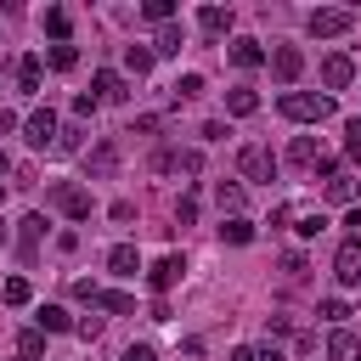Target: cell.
I'll use <instances>...</instances> for the list:
<instances>
[{
	"mask_svg": "<svg viewBox=\"0 0 361 361\" xmlns=\"http://www.w3.org/2000/svg\"><path fill=\"white\" fill-rule=\"evenodd\" d=\"M276 107H282L293 124H322V118L333 113V96H316V90H288Z\"/></svg>",
	"mask_w": 361,
	"mask_h": 361,
	"instance_id": "cell-1",
	"label": "cell"
},
{
	"mask_svg": "<svg viewBox=\"0 0 361 361\" xmlns=\"http://www.w3.org/2000/svg\"><path fill=\"white\" fill-rule=\"evenodd\" d=\"M355 28V11L350 6H322V11H310V34L316 39H338V34H350Z\"/></svg>",
	"mask_w": 361,
	"mask_h": 361,
	"instance_id": "cell-2",
	"label": "cell"
},
{
	"mask_svg": "<svg viewBox=\"0 0 361 361\" xmlns=\"http://www.w3.org/2000/svg\"><path fill=\"white\" fill-rule=\"evenodd\" d=\"M237 169H243V180H271V175H276V152H271L265 141H248V147L237 152Z\"/></svg>",
	"mask_w": 361,
	"mask_h": 361,
	"instance_id": "cell-3",
	"label": "cell"
},
{
	"mask_svg": "<svg viewBox=\"0 0 361 361\" xmlns=\"http://www.w3.org/2000/svg\"><path fill=\"white\" fill-rule=\"evenodd\" d=\"M51 203H56L68 220H90V192H85L79 180H56V186H51Z\"/></svg>",
	"mask_w": 361,
	"mask_h": 361,
	"instance_id": "cell-4",
	"label": "cell"
},
{
	"mask_svg": "<svg viewBox=\"0 0 361 361\" xmlns=\"http://www.w3.org/2000/svg\"><path fill=\"white\" fill-rule=\"evenodd\" d=\"M333 276L344 288H361V237H344L338 254H333Z\"/></svg>",
	"mask_w": 361,
	"mask_h": 361,
	"instance_id": "cell-5",
	"label": "cell"
},
{
	"mask_svg": "<svg viewBox=\"0 0 361 361\" xmlns=\"http://www.w3.org/2000/svg\"><path fill=\"white\" fill-rule=\"evenodd\" d=\"M265 62H271V73H276L282 85H293V79L305 73V51H299V45H276V51H271Z\"/></svg>",
	"mask_w": 361,
	"mask_h": 361,
	"instance_id": "cell-6",
	"label": "cell"
},
{
	"mask_svg": "<svg viewBox=\"0 0 361 361\" xmlns=\"http://www.w3.org/2000/svg\"><path fill=\"white\" fill-rule=\"evenodd\" d=\"M23 130H28V147H56V113L51 107H34L23 118Z\"/></svg>",
	"mask_w": 361,
	"mask_h": 361,
	"instance_id": "cell-7",
	"label": "cell"
},
{
	"mask_svg": "<svg viewBox=\"0 0 361 361\" xmlns=\"http://www.w3.org/2000/svg\"><path fill=\"white\" fill-rule=\"evenodd\" d=\"M180 276H186V259H180V254H164V259H152V271H147L152 293H169V288H175Z\"/></svg>",
	"mask_w": 361,
	"mask_h": 361,
	"instance_id": "cell-8",
	"label": "cell"
},
{
	"mask_svg": "<svg viewBox=\"0 0 361 361\" xmlns=\"http://www.w3.org/2000/svg\"><path fill=\"white\" fill-rule=\"evenodd\" d=\"M158 169H169V175H197V169H203V152H197V147H169V152H158Z\"/></svg>",
	"mask_w": 361,
	"mask_h": 361,
	"instance_id": "cell-9",
	"label": "cell"
},
{
	"mask_svg": "<svg viewBox=\"0 0 361 361\" xmlns=\"http://www.w3.org/2000/svg\"><path fill=\"white\" fill-rule=\"evenodd\" d=\"M288 226H293L299 237H316V231H327V214H322L316 203H288Z\"/></svg>",
	"mask_w": 361,
	"mask_h": 361,
	"instance_id": "cell-10",
	"label": "cell"
},
{
	"mask_svg": "<svg viewBox=\"0 0 361 361\" xmlns=\"http://www.w3.org/2000/svg\"><path fill=\"white\" fill-rule=\"evenodd\" d=\"M85 164H90V180H107V175L118 169V141H96V147L85 152Z\"/></svg>",
	"mask_w": 361,
	"mask_h": 361,
	"instance_id": "cell-11",
	"label": "cell"
},
{
	"mask_svg": "<svg viewBox=\"0 0 361 361\" xmlns=\"http://www.w3.org/2000/svg\"><path fill=\"white\" fill-rule=\"evenodd\" d=\"M350 79H355V62H350L344 51H333V56L322 62V85H327V90H344Z\"/></svg>",
	"mask_w": 361,
	"mask_h": 361,
	"instance_id": "cell-12",
	"label": "cell"
},
{
	"mask_svg": "<svg viewBox=\"0 0 361 361\" xmlns=\"http://www.w3.org/2000/svg\"><path fill=\"white\" fill-rule=\"evenodd\" d=\"M327 361H361V338L350 327H333L327 333Z\"/></svg>",
	"mask_w": 361,
	"mask_h": 361,
	"instance_id": "cell-13",
	"label": "cell"
},
{
	"mask_svg": "<svg viewBox=\"0 0 361 361\" xmlns=\"http://www.w3.org/2000/svg\"><path fill=\"white\" fill-rule=\"evenodd\" d=\"M90 96H96V102H124V96H130V85H124L113 68H102V73L90 79Z\"/></svg>",
	"mask_w": 361,
	"mask_h": 361,
	"instance_id": "cell-14",
	"label": "cell"
},
{
	"mask_svg": "<svg viewBox=\"0 0 361 361\" xmlns=\"http://www.w3.org/2000/svg\"><path fill=\"white\" fill-rule=\"evenodd\" d=\"M107 271H113V276H135V271H141L135 243H113V248H107Z\"/></svg>",
	"mask_w": 361,
	"mask_h": 361,
	"instance_id": "cell-15",
	"label": "cell"
},
{
	"mask_svg": "<svg viewBox=\"0 0 361 361\" xmlns=\"http://www.w3.org/2000/svg\"><path fill=\"white\" fill-rule=\"evenodd\" d=\"M180 45H186V28H180V23H158L152 56H180Z\"/></svg>",
	"mask_w": 361,
	"mask_h": 361,
	"instance_id": "cell-16",
	"label": "cell"
},
{
	"mask_svg": "<svg viewBox=\"0 0 361 361\" xmlns=\"http://www.w3.org/2000/svg\"><path fill=\"white\" fill-rule=\"evenodd\" d=\"M231 23H237L231 6H203V11H197V28H203V34H231Z\"/></svg>",
	"mask_w": 361,
	"mask_h": 361,
	"instance_id": "cell-17",
	"label": "cell"
},
{
	"mask_svg": "<svg viewBox=\"0 0 361 361\" xmlns=\"http://www.w3.org/2000/svg\"><path fill=\"white\" fill-rule=\"evenodd\" d=\"M226 113H231V118H248V113H259V90H248V85L226 90Z\"/></svg>",
	"mask_w": 361,
	"mask_h": 361,
	"instance_id": "cell-18",
	"label": "cell"
},
{
	"mask_svg": "<svg viewBox=\"0 0 361 361\" xmlns=\"http://www.w3.org/2000/svg\"><path fill=\"white\" fill-rule=\"evenodd\" d=\"M226 56H231L237 68H259V62H265V51H259V39H248V34H243V39H231V51H226Z\"/></svg>",
	"mask_w": 361,
	"mask_h": 361,
	"instance_id": "cell-19",
	"label": "cell"
},
{
	"mask_svg": "<svg viewBox=\"0 0 361 361\" xmlns=\"http://www.w3.org/2000/svg\"><path fill=\"white\" fill-rule=\"evenodd\" d=\"M214 203H220V214H243V203H248V192H243L237 180H220V186H214Z\"/></svg>",
	"mask_w": 361,
	"mask_h": 361,
	"instance_id": "cell-20",
	"label": "cell"
},
{
	"mask_svg": "<svg viewBox=\"0 0 361 361\" xmlns=\"http://www.w3.org/2000/svg\"><path fill=\"white\" fill-rule=\"evenodd\" d=\"M39 23H45V34H51L56 45H68V28H73V17H68L62 6H45V17H39Z\"/></svg>",
	"mask_w": 361,
	"mask_h": 361,
	"instance_id": "cell-21",
	"label": "cell"
},
{
	"mask_svg": "<svg viewBox=\"0 0 361 361\" xmlns=\"http://www.w3.org/2000/svg\"><path fill=\"white\" fill-rule=\"evenodd\" d=\"M17 90H23V96H34V90H39V56H34V51H28V56H17Z\"/></svg>",
	"mask_w": 361,
	"mask_h": 361,
	"instance_id": "cell-22",
	"label": "cell"
},
{
	"mask_svg": "<svg viewBox=\"0 0 361 361\" xmlns=\"http://www.w3.org/2000/svg\"><path fill=\"white\" fill-rule=\"evenodd\" d=\"M17 226H23V259H34V248H39V237H45V214H23Z\"/></svg>",
	"mask_w": 361,
	"mask_h": 361,
	"instance_id": "cell-23",
	"label": "cell"
},
{
	"mask_svg": "<svg viewBox=\"0 0 361 361\" xmlns=\"http://www.w3.org/2000/svg\"><path fill=\"white\" fill-rule=\"evenodd\" d=\"M316 158H322V152H316V141H310V135H293V147H288V164H299V169H316Z\"/></svg>",
	"mask_w": 361,
	"mask_h": 361,
	"instance_id": "cell-24",
	"label": "cell"
},
{
	"mask_svg": "<svg viewBox=\"0 0 361 361\" xmlns=\"http://www.w3.org/2000/svg\"><path fill=\"white\" fill-rule=\"evenodd\" d=\"M220 243H237L243 248V243H254V226L243 214H231V220H220Z\"/></svg>",
	"mask_w": 361,
	"mask_h": 361,
	"instance_id": "cell-25",
	"label": "cell"
},
{
	"mask_svg": "<svg viewBox=\"0 0 361 361\" xmlns=\"http://www.w3.org/2000/svg\"><path fill=\"white\" fill-rule=\"evenodd\" d=\"M68 327H73V316L62 305H39V333H68Z\"/></svg>",
	"mask_w": 361,
	"mask_h": 361,
	"instance_id": "cell-26",
	"label": "cell"
},
{
	"mask_svg": "<svg viewBox=\"0 0 361 361\" xmlns=\"http://www.w3.org/2000/svg\"><path fill=\"white\" fill-rule=\"evenodd\" d=\"M17 355H23V361H39V355H45V333H39V327L17 333Z\"/></svg>",
	"mask_w": 361,
	"mask_h": 361,
	"instance_id": "cell-27",
	"label": "cell"
},
{
	"mask_svg": "<svg viewBox=\"0 0 361 361\" xmlns=\"http://www.w3.org/2000/svg\"><path fill=\"white\" fill-rule=\"evenodd\" d=\"M350 197H355V175H344V169H338V175L327 180V203H350Z\"/></svg>",
	"mask_w": 361,
	"mask_h": 361,
	"instance_id": "cell-28",
	"label": "cell"
},
{
	"mask_svg": "<svg viewBox=\"0 0 361 361\" xmlns=\"http://www.w3.org/2000/svg\"><path fill=\"white\" fill-rule=\"evenodd\" d=\"M96 310H113V316H135V299H130V293H107V288H102Z\"/></svg>",
	"mask_w": 361,
	"mask_h": 361,
	"instance_id": "cell-29",
	"label": "cell"
},
{
	"mask_svg": "<svg viewBox=\"0 0 361 361\" xmlns=\"http://www.w3.org/2000/svg\"><path fill=\"white\" fill-rule=\"evenodd\" d=\"M45 62H51L56 73H68V68H79V51H73V45H51V51H45Z\"/></svg>",
	"mask_w": 361,
	"mask_h": 361,
	"instance_id": "cell-30",
	"label": "cell"
},
{
	"mask_svg": "<svg viewBox=\"0 0 361 361\" xmlns=\"http://www.w3.org/2000/svg\"><path fill=\"white\" fill-rule=\"evenodd\" d=\"M124 68L130 73H147L152 68V45H124Z\"/></svg>",
	"mask_w": 361,
	"mask_h": 361,
	"instance_id": "cell-31",
	"label": "cell"
},
{
	"mask_svg": "<svg viewBox=\"0 0 361 361\" xmlns=\"http://www.w3.org/2000/svg\"><path fill=\"white\" fill-rule=\"evenodd\" d=\"M0 299H6V305H28V299H34V288H28V276H11V282L0 288Z\"/></svg>",
	"mask_w": 361,
	"mask_h": 361,
	"instance_id": "cell-32",
	"label": "cell"
},
{
	"mask_svg": "<svg viewBox=\"0 0 361 361\" xmlns=\"http://www.w3.org/2000/svg\"><path fill=\"white\" fill-rule=\"evenodd\" d=\"M141 17H147V23H175V0H147Z\"/></svg>",
	"mask_w": 361,
	"mask_h": 361,
	"instance_id": "cell-33",
	"label": "cell"
},
{
	"mask_svg": "<svg viewBox=\"0 0 361 361\" xmlns=\"http://www.w3.org/2000/svg\"><path fill=\"white\" fill-rule=\"evenodd\" d=\"M175 96H180V102L203 96V73H180V79H175Z\"/></svg>",
	"mask_w": 361,
	"mask_h": 361,
	"instance_id": "cell-34",
	"label": "cell"
},
{
	"mask_svg": "<svg viewBox=\"0 0 361 361\" xmlns=\"http://www.w3.org/2000/svg\"><path fill=\"white\" fill-rule=\"evenodd\" d=\"M175 220H180V226H192V220H197V192H180V203H175Z\"/></svg>",
	"mask_w": 361,
	"mask_h": 361,
	"instance_id": "cell-35",
	"label": "cell"
},
{
	"mask_svg": "<svg viewBox=\"0 0 361 361\" xmlns=\"http://www.w3.org/2000/svg\"><path fill=\"white\" fill-rule=\"evenodd\" d=\"M344 152L361 164V118H350V124H344Z\"/></svg>",
	"mask_w": 361,
	"mask_h": 361,
	"instance_id": "cell-36",
	"label": "cell"
},
{
	"mask_svg": "<svg viewBox=\"0 0 361 361\" xmlns=\"http://www.w3.org/2000/svg\"><path fill=\"white\" fill-rule=\"evenodd\" d=\"M73 299H85V305H90V310H96V299H102V288H96V282H90V276H79V282H73Z\"/></svg>",
	"mask_w": 361,
	"mask_h": 361,
	"instance_id": "cell-37",
	"label": "cell"
},
{
	"mask_svg": "<svg viewBox=\"0 0 361 361\" xmlns=\"http://www.w3.org/2000/svg\"><path fill=\"white\" fill-rule=\"evenodd\" d=\"M316 316H327V322H344V316H350V305H344V299H322V305H316Z\"/></svg>",
	"mask_w": 361,
	"mask_h": 361,
	"instance_id": "cell-38",
	"label": "cell"
},
{
	"mask_svg": "<svg viewBox=\"0 0 361 361\" xmlns=\"http://www.w3.org/2000/svg\"><path fill=\"white\" fill-rule=\"evenodd\" d=\"M73 333H79V338H90V344H96V338H102V316H79V322H73Z\"/></svg>",
	"mask_w": 361,
	"mask_h": 361,
	"instance_id": "cell-39",
	"label": "cell"
},
{
	"mask_svg": "<svg viewBox=\"0 0 361 361\" xmlns=\"http://www.w3.org/2000/svg\"><path fill=\"white\" fill-rule=\"evenodd\" d=\"M96 107H102V102H96V96H90V90H79V96H73V113H79V118H90V113H96Z\"/></svg>",
	"mask_w": 361,
	"mask_h": 361,
	"instance_id": "cell-40",
	"label": "cell"
},
{
	"mask_svg": "<svg viewBox=\"0 0 361 361\" xmlns=\"http://www.w3.org/2000/svg\"><path fill=\"white\" fill-rule=\"evenodd\" d=\"M79 135L85 130H56V152H79Z\"/></svg>",
	"mask_w": 361,
	"mask_h": 361,
	"instance_id": "cell-41",
	"label": "cell"
},
{
	"mask_svg": "<svg viewBox=\"0 0 361 361\" xmlns=\"http://www.w3.org/2000/svg\"><path fill=\"white\" fill-rule=\"evenodd\" d=\"M158 124H164V118H158V113H141V118H135V130H130V135H152V130H158Z\"/></svg>",
	"mask_w": 361,
	"mask_h": 361,
	"instance_id": "cell-42",
	"label": "cell"
},
{
	"mask_svg": "<svg viewBox=\"0 0 361 361\" xmlns=\"http://www.w3.org/2000/svg\"><path fill=\"white\" fill-rule=\"evenodd\" d=\"M107 214H113V220H118V226H130V220H135V203H124V197H118V203H113V209H107Z\"/></svg>",
	"mask_w": 361,
	"mask_h": 361,
	"instance_id": "cell-43",
	"label": "cell"
},
{
	"mask_svg": "<svg viewBox=\"0 0 361 361\" xmlns=\"http://www.w3.org/2000/svg\"><path fill=\"white\" fill-rule=\"evenodd\" d=\"M282 271L299 282V276H305V254H282Z\"/></svg>",
	"mask_w": 361,
	"mask_h": 361,
	"instance_id": "cell-44",
	"label": "cell"
},
{
	"mask_svg": "<svg viewBox=\"0 0 361 361\" xmlns=\"http://www.w3.org/2000/svg\"><path fill=\"white\" fill-rule=\"evenodd\" d=\"M124 361H158V350H152V344H130V350H124Z\"/></svg>",
	"mask_w": 361,
	"mask_h": 361,
	"instance_id": "cell-45",
	"label": "cell"
},
{
	"mask_svg": "<svg viewBox=\"0 0 361 361\" xmlns=\"http://www.w3.org/2000/svg\"><path fill=\"white\" fill-rule=\"evenodd\" d=\"M254 361H282V350H276V344H271V338H265V344H259V350H254Z\"/></svg>",
	"mask_w": 361,
	"mask_h": 361,
	"instance_id": "cell-46",
	"label": "cell"
},
{
	"mask_svg": "<svg viewBox=\"0 0 361 361\" xmlns=\"http://www.w3.org/2000/svg\"><path fill=\"white\" fill-rule=\"evenodd\" d=\"M11 130H17V113H11V107H0V135H11Z\"/></svg>",
	"mask_w": 361,
	"mask_h": 361,
	"instance_id": "cell-47",
	"label": "cell"
},
{
	"mask_svg": "<svg viewBox=\"0 0 361 361\" xmlns=\"http://www.w3.org/2000/svg\"><path fill=\"white\" fill-rule=\"evenodd\" d=\"M231 361H254V344H237V350H231Z\"/></svg>",
	"mask_w": 361,
	"mask_h": 361,
	"instance_id": "cell-48",
	"label": "cell"
},
{
	"mask_svg": "<svg viewBox=\"0 0 361 361\" xmlns=\"http://www.w3.org/2000/svg\"><path fill=\"white\" fill-rule=\"evenodd\" d=\"M6 175H11V158H6V152H0V180H6Z\"/></svg>",
	"mask_w": 361,
	"mask_h": 361,
	"instance_id": "cell-49",
	"label": "cell"
},
{
	"mask_svg": "<svg viewBox=\"0 0 361 361\" xmlns=\"http://www.w3.org/2000/svg\"><path fill=\"white\" fill-rule=\"evenodd\" d=\"M0 248H6V226H0Z\"/></svg>",
	"mask_w": 361,
	"mask_h": 361,
	"instance_id": "cell-50",
	"label": "cell"
},
{
	"mask_svg": "<svg viewBox=\"0 0 361 361\" xmlns=\"http://www.w3.org/2000/svg\"><path fill=\"white\" fill-rule=\"evenodd\" d=\"M0 203H6V180H0Z\"/></svg>",
	"mask_w": 361,
	"mask_h": 361,
	"instance_id": "cell-51",
	"label": "cell"
}]
</instances>
